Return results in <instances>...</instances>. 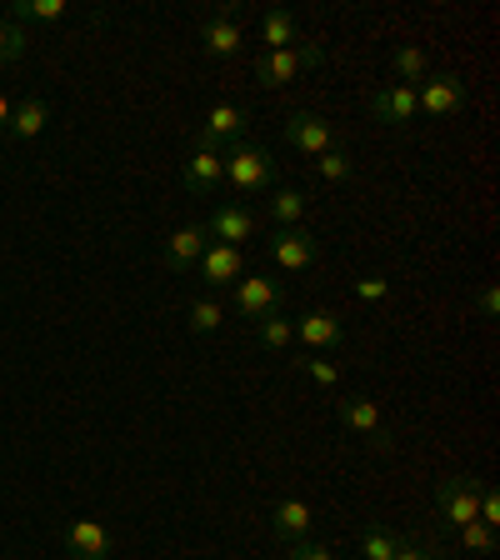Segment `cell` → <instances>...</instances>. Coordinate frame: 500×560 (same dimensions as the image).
Segmentation results:
<instances>
[{
    "mask_svg": "<svg viewBox=\"0 0 500 560\" xmlns=\"http://www.w3.org/2000/svg\"><path fill=\"white\" fill-rule=\"evenodd\" d=\"M221 161H225V180H231L235 196H270L276 190V161L260 145H251V140L225 145Z\"/></svg>",
    "mask_w": 500,
    "mask_h": 560,
    "instance_id": "1",
    "label": "cell"
},
{
    "mask_svg": "<svg viewBox=\"0 0 500 560\" xmlns=\"http://www.w3.org/2000/svg\"><path fill=\"white\" fill-rule=\"evenodd\" d=\"M326 60V50H321V40H311V35H301L295 46H286V50H260V60H256V81L260 85H291V81H301L305 70H315Z\"/></svg>",
    "mask_w": 500,
    "mask_h": 560,
    "instance_id": "2",
    "label": "cell"
},
{
    "mask_svg": "<svg viewBox=\"0 0 500 560\" xmlns=\"http://www.w3.org/2000/svg\"><path fill=\"white\" fill-rule=\"evenodd\" d=\"M470 105V85L451 70H431L426 81L416 85V110H426L431 120H445V116H461Z\"/></svg>",
    "mask_w": 500,
    "mask_h": 560,
    "instance_id": "3",
    "label": "cell"
},
{
    "mask_svg": "<svg viewBox=\"0 0 500 560\" xmlns=\"http://www.w3.org/2000/svg\"><path fill=\"white\" fill-rule=\"evenodd\" d=\"M480 511V486L470 476H451L435 486V515H441L445 530H466Z\"/></svg>",
    "mask_w": 500,
    "mask_h": 560,
    "instance_id": "4",
    "label": "cell"
},
{
    "mask_svg": "<svg viewBox=\"0 0 500 560\" xmlns=\"http://www.w3.org/2000/svg\"><path fill=\"white\" fill-rule=\"evenodd\" d=\"M336 420L346 425V431H356L371 451H391V425L381 420V406H375L371 396H346V400H336Z\"/></svg>",
    "mask_w": 500,
    "mask_h": 560,
    "instance_id": "5",
    "label": "cell"
},
{
    "mask_svg": "<svg viewBox=\"0 0 500 560\" xmlns=\"http://www.w3.org/2000/svg\"><path fill=\"white\" fill-rule=\"evenodd\" d=\"M225 180V161L216 145H206L200 136H190V155L186 165H181V186L190 190V196H210V190H221Z\"/></svg>",
    "mask_w": 500,
    "mask_h": 560,
    "instance_id": "6",
    "label": "cell"
},
{
    "mask_svg": "<svg viewBox=\"0 0 500 560\" xmlns=\"http://www.w3.org/2000/svg\"><path fill=\"white\" fill-rule=\"evenodd\" d=\"M270 260L280 270H311L321 260V241L305 225H276L270 231Z\"/></svg>",
    "mask_w": 500,
    "mask_h": 560,
    "instance_id": "7",
    "label": "cell"
},
{
    "mask_svg": "<svg viewBox=\"0 0 500 560\" xmlns=\"http://www.w3.org/2000/svg\"><path fill=\"white\" fill-rule=\"evenodd\" d=\"M286 140H291V151H301V155H326V151H336V126H330L326 116H315V110H291L286 116Z\"/></svg>",
    "mask_w": 500,
    "mask_h": 560,
    "instance_id": "8",
    "label": "cell"
},
{
    "mask_svg": "<svg viewBox=\"0 0 500 560\" xmlns=\"http://www.w3.org/2000/svg\"><path fill=\"white\" fill-rule=\"evenodd\" d=\"M231 311L241 320H266V315L280 311V285L270 276H241L231 291Z\"/></svg>",
    "mask_w": 500,
    "mask_h": 560,
    "instance_id": "9",
    "label": "cell"
},
{
    "mask_svg": "<svg viewBox=\"0 0 500 560\" xmlns=\"http://www.w3.org/2000/svg\"><path fill=\"white\" fill-rule=\"evenodd\" d=\"M206 245H210V231L206 225H175L171 235H165V245H161V260H165V270H175V276H190L196 270V260L206 256Z\"/></svg>",
    "mask_w": 500,
    "mask_h": 560,
    "instance_id": "10",
    "label": "cell"
},
{
    "mask_svg": "<svg viewBox=\"0 0 500 560\" xmlns=\"http://www.w3.org/2000/svg\"><path fill=\"white\" fill-rule=\"evenodd\" d=\"M196 276L206 291H225V285H235V280L245 276V260L235 245H221V241H210L206 245V256L196 260Z\"/></svg>",
    "mask_w": 500,
    "mask_h": 560,
    "instance_id": "11",
    "label": "cell"
},
{
    "mask_svg": "<svg viewBox=\"0 0 500 560\" xmlns=\"http://www.w3.org/2000/svg\"><path fill=\"white\" fill-rule=\"evenodd\" d=\"M196 136L206 140V145H216V151H225V145H235V140L245 136V110L231 105V101H216L206 110V120H200Z\"/></svg>",
    "mask_w": 500,
    "mask_h": 560,
    "instance_id": "12",
    "label": "cell"
},
{
    "mask_svg": "<svg viewBox=\"0 0 500 560\" xmlns=\"http://www.w3.org/2000/svg\"><path fill=\"white\" fill-rule=\"evenodd\" d=\"M256 215H251V210L245 206H231V200H225V206H216V215H210L206 221V231H210V241H221V245H235V250H241V241H251V235H256Z\"/></svg>",
    "mask_w": 500,
    "mask_h": 560,
    "instance_id": "13",
    "label": "cell"
},
{
    "mask_svg": "<svg viewBox=\"0 0 500 560\" xmlns=\"http://www.w3.org/2000/svg\"><path fill=\"white\" fill-rule=\"evenodd\" d=\"M295 340H301L305 350H340V340H346L340 315L336 311H305L301 320H295Z\"/></svg>",
    "mask_w": 500,
    "mask_h": 560,
    "instance_id": "14",
    "label": "cell"
},
{
    "mask_svg": "<svg viewBox=\"0 0 500 560\" xmlns=\"http://www.w3.org/2000/svg\"><path fill=\"white\" fill-rule=\"evenodd\" d=\"M200 46H206L210 60H231L235 50H241V25H235L231 5H221V11L200 25Z\"/></svg>",
    "mask_w": 500,
    "mask_h": 560,
    "instance_id": "15",
    "label": "cell"
},
{
    "mask_svg": "<svg viewBox=\"0 0 500 560\" xmlns=\"http://www.w3.org/2000/svg\"><path fill=\"white\" fill-rule=\"evenodd\" d=\"M60 540H66V550L75 560H105L111 556V530H105L101 521H70L66 530H60Z\"/></svg>",
    "mask_w": 500,
    "mask_h": 560,
    "instance_id": "16",
    "label": "cell"
},
{
    "mask_svg": "<svg viewBox=\"0 0 500 560\" xmlns=\"http://www.w3.org/2000/svg\"><path fill=\"white\" fill-rule=\"evenodd\" d=\"M371 116L385 120V126H410V120L420 116L416 91H410V85H381V91L371 95Z\"/></svg>",
    "mask_w": 500,
    "mask_h": 560,
    "instance_id": "17",
    "label": "cell"
},
{
    "mask_svg": "<svg viewBox=\"0 0 500 560\" xmlns=\"http://www.w3.org/2000/svg\"><path fill=\"white\" fill-rule=\"evenodd\" d=\"M311 501H280L276 511H270V530H276L280 540H311Z\"/></svg>",
    "mask_w": 500,
    "mask_h": 560,
    "instance_id": "18",
    "label": "cell"
},
{
    "mask_svg": "<svg viewBox=\"0 0 500 560\" xmlns=\"http://www.w3.org/2000/svg\"><path fill=\"white\" fill-rule=\"evenodd\" d=\"M46 126H50V105L40 101V95H31V101H21V105L11 110V126H5V136L25 145V140H35Z\"/></svg>",
    "mask_w": 500,
    "mask_h": 560,
    "instance_id": "19",
    "label": "cell"
},
{
    "mask_svg": "<svg viewBox=\"0 0 500 560\" xmlns=\"http://www.w3.org/2000/svg\"><path fill=\"white\" fill-rule=\"evenodd\" d=\"M426 75H431V56H426L420 46H396L391 50V85H410V91H416Z\"/></svg>",
    "mask_w": 500,
    "mask_h": 560,
    "instance_id": "20",
    "label": "cell"
},
{
    "mask_svg": "<svg viewBox=\"0 0 500 560\" xmlns=\"http://www.w3.org/2000/svg\"><path fill=\"white\" fill-rule=\"evenodd\" d=\"M260 35H266V50H286L301 40V21H295L286 5H276V11L260 15Z\"/></svg>",
    "mask_w": 500,
    "mask_h": 560,
    "instance_id": "21",
    "label": "cell"
},
{
    "mask_svg": "<svg viewBox=\"0 0 500 560\" xmlns=\"http://www.w3.org/2000/svg\"><path fill=\"white\" fill-rule=\"evenodd\" d=\"M266 210H270V221H276V225H301L305 196H301V190H291V186H280V190H270Z\"/></svg>",
    "mask_w": 500,
    "mask_h": 560,
    "instance_id": "22",
    "label": "cell"
},
{
    "mask_svg": "<svg viewBox=\"0 0 500 560\" xmlns=\"http://www.w3.org/2000/svg\"><path fill=\"white\" fill-rule=\"evenodd\" d=\"M396 550H400V536L391 530V525H365L361 560H396Z\"/></svg>",
    "mask_w": 500,
    "mask_h": 560,
    "instance_id": "23",
    "label": "cell"
},
{
    "mask_svg": "<svg viewBox=\"0 0 500 560\" xmlns=\"http://www.w3.org/2000/svg\"><path fill=\"white\" fill-rule=\"evenodd\" d=\"M221 320H225V305L216 301V295H206V301H190V311H186L190 336H210V330H221Z\"/></svg>",
    "mask_w": 500,
    "mask_h": 560,
    "instance_id": "24",
    "label": "cell"
},
{
    "mask_svg": "<svg viewBox=\"0 0 500 560\" xmlns=\"http://www.w3.org/2000/svg\"><path fill=\"white\" fill-rule=\"evenodd\" d=\"M256 340L266 350H286L295 340V320H286V315H266V320H256Z\"/></svg>",
    "mask_w": 500,
    "mask_h": 560,
    "instance_id": "25",
    "label": "cell"
},
{
    "mask_svg": "<svg viewBox=\"0 0 500 560\" xmlns=\"http://www.w3.org/2000/svg\"><path fill=\"white\" fill-rule=\"evenodd\" d=\"M25 50H31V31L21 21H0V66H15Z\"/></svg>",
    "mask_w": 500,
    "mask_h": 560,
    "instance_id": "26",
    "label": "cell"
},
{
    "mask_svg": "<svg viewBox=\"0 0 500 560\" xmlns=\"http://www.w3.org/2000/svg\"><path fill=\"white\" fill-rule=\"evenodd\" d=\"M60 15H66V0H15L11 21L31 25V21H60Z\"/></svg>",
    "mask_w": 500,
    "mask_h": 560,
    "instance_id": "27",
    "label": "cell"
},
{
    "mask_svg": "<svg viewBox=\"0 0 500 560\" xmlns=\"http://www.w3.org/2000/svg\"><path fill=\"white\" fill-rule=\"evenodd\" d=\"M461 546L470 550V556H496V530L480 521H470L466 530H461Z\"/></svg>",
    "mask_w": 500,
    "mask_h": 560,
    "instance_id": "28",
    "label": "cell"
},
{
    "mask_svg": "<svg viewBox=\"0 0 500 560\" xmlns=\"http://www.w3.org/2000/svg\"><path fill=\"white\" fill-rule=\"evenodd\" d=\"M315 175H321V180H330V186H340V180H350V155H340V151L315 155Z\"/></svg>",
    "mask_w": 500,
    "mask_h": 560,
    "instance_id": "29",
    "label": "cell"
},
{
    "mask_svg": "<svg viewBox=\"0 0 500 560\" xmlns=\"http://www.w3.org/2000/svg\"><path fill=\"white\" fill-rule=\"evenodd\" d=\"M295 365H301L315 385H340V365H330V361H311V355H305V361H295Z\"/></svg>",
    "mask_w": 500,
    "mask_h": 560,
    "instance_id": "30",
    "label": "cell"
},
{
    "mask_svg": "<svg viewBox=\"0 0 500 560\" xmlns=\"http://www.w3.org/2000/svg\"><path fill=\"white\" fill-rule=\"evenodd\" d=\"M350 291L361 295V301H381V295H391V280H385V276H361Z\"/></svg>",
    "mask_w": 500,
    "mask_h": 560,
    "instance_id": "31",
    "label": "cell"
},
{
    "mask_svg": "<svg viewBox=\"0 0 500 560\" xmlns=\"http://www.w3.org/2000/svg\"><path fill=\"white\" fill-rule=\"evenodd\" d=\"M396 560H441V546H426V540H400Z\"/></svg>",
    "mask_w": 500,
    "mask_h": 560,
    "instance_id": "32",
    "label": "cell"
},
{
    "mask_svg": "<svg viewBox=\"0 0 500 560\" xmlns=\"http://www.w3.org/2000/svg\"><path fill=\"white\" fill-rule=\"evenodd\" d=\"M286 560H336V556H330L321 540H291V556Z\"/></svg>",
    "mask_w": 500,
    "mask_h": 560,
    "instance_id": "33",
    "label": "cell"
},
{
    "mask_svg": "<svg viewBox=\"0 0 500 560\" xmlns=\"http://www.w3.org/2000/svg\"><path fill=\"white\" fill-rule=\"evenodd\" d=\"M476 521H480V525H490V530L500 525V501H496V490H480V511H476Z\"/></svg>",
    "mask_w": 500,
    "mask_h": 560,
    "instance_id": "34",
    "label": "cell"
},
{
    "mask_svg": "<svg viewBox=\"0 0 500 560\" xmlns=\"http://www.w3.org/2000/svg\"><path fill=\"white\" fill-rule=\"evenodd\" d=\"M496 305H500L496 285H486V291H480V315H486V320H496Z\"/></svg>",
    "mask_w": 500,
    "mask_h": 560,
    "instance_id": "35",
    "label": "cell"
},
{
    "mask_svg": "<svg viewBox=\"0 0 500 560\" xmlns=\"http://www.w3.org/2000/svg\"><path fill=\"white\" fill-rule=\"evenodd\" d=\"M11 110H15V105L5 101V91H0V136H5V126H11Z\"/></svg>",
    "mask_w": 500,
    "mask_h": 560,
    "instance_id": "36",
    "label": "cell"
}]
</instances>
